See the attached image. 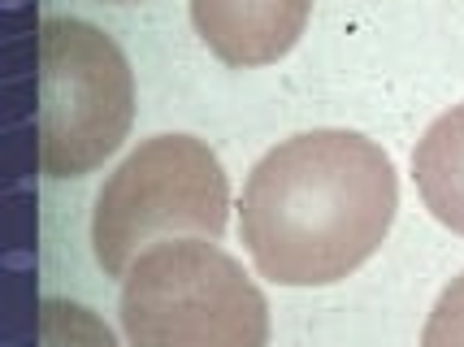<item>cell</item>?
<instances>
[{"mask_svg": "<svg viewBox=\"0 0 464 347\" xmlns=\"http://www.w3.org/2000/svg\"><path fill=\"white\" fill-rule=\"evenodd\" d=\"M118 5H130V0H118Z\"/></svg>", "mask_w": 464, "mask_h": 347, "instance_id": "obj_9", "label": "cell"}, {"mask_svg": "<svg viewBox=\"0 0 464 347\" xmlns=\"http://www.w3.org/2000/svg\"><path fill=\"white\" fill-rule=\"evenodd\" d=\"M400 208L395 165L356 130H304L243 183V244L269 283L330 286L361 269Z\"/></svg>", "mask_w": 464, "mask_h": 347, "instance_id": "obj_1", "label": "cell"}, {"mask_svg": "<svg viewBox=\"0 0 464 347\" xmlns=\"http://www.w3.org/2000/svg\"><path fill=\"white\" fill-rule=\"evenodd\" d=\"M412 174H417L425 208L447 230L464 235V104L447 109L421 135L412 152Z\"/></svg>", "mask_w": 464, "mask_h": 347, "instance_id": "obj_6", "label": "cell"}, {"mask_svg": "<svg viewBox=\"0 0 464 347\" xmlns=\"http://www.w3.org/2000/svg\"><path fill=\"white\" fill-rule=\"evenodd\" d=\"M40 347H118V339L92 308L74 304V300H44Z\"/></svg>", "mask_w": 464, "mask_h": 347, "instance_id": "obj_7", "label": "cell"}, {"mask_svg": "<svg viewBox=\"0 0 464 347\" xmlns=\"http://www.w3.org/2000/svg\"><path fill=\"white\" fill-rule=\"evenodd\" d=\"M135 118L126 53L82 18L40 26V169L82 178L113 157Z\"/></svg>", "mask_w": 464, "mask_h": 347, "instance_id": "obj_4", "label": "cell"}, {"mask_svg": "<svg viewBox=\"0 0 464 347\" xmlns=\"http://www.w3.org/2000/svg\"><path fill=\"white\" fill-rule=\"evenodd\" d=\"M230 183L218 152L196 135L143 140L109 174L92 208V247L104 274L121 278L148 244L174 235L222 239Z\"/></svg>", "mask_w": 464, "mask_h": 347, "instance_id": "obj_3", "label": "cell"}, {"mask_svg": "<svg viewBox=\"0 0 464 347\" xmlns=\"http://www.w3.org/2000/svg\"><path fill=\"white\" fill-rule=\"evenodd\" d=\"M313 0H191V22L226 65H269L295 48Z\"/></svg>", "mask_w": 464, "mask_h": 347, "instance_id": "obj_5", "label": "cell"}, {"mask_svg": "<svg viewBox=\"0 0 464 347\" xmlns=\"http://www.w3.org/2000/svg\"><path fill=\"white\" fill-rule=\"evenodd\" d=\"M421 347H464V274L443 286L421 330Z\"/></svg>", "mask_w": 464, "mask_h": 347, "instance_id": "obj_8", "label": "cell"}, {"mask_svg": "<svg viewBox=\"0 0 464 347\" xmlns=\"http://www.w3.org/2000/svg\"><path fill=\"white\" fill-rule=\"evenodd\" d=\"M130 347H269V304L208 239L148 247L121 283Z\"/></svg>", "mask_w": 464, "mask_h": 347, "instance_id": "obj_2", "label": "cell"}]
</instances>
